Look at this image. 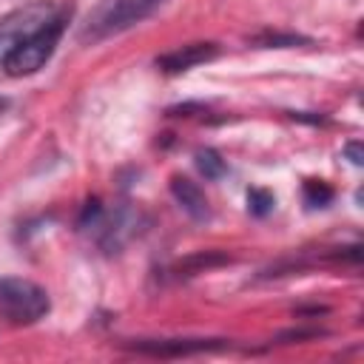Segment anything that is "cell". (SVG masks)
<instances>
[{
    "label": "cell",
    "instance_id": "1",
    "mask_svg": "<svg viewBox=\"0 0 364 364\" xmlns=\"http://www.w3.org/2000/svg\"><path fill=\"white\" fill-rule=\"evenodd\" d=\"M162 3L165 0H100L80 23L77 40L82 46H97L108 37H117L151 17Z\"/></svg>",
    "mask_w": 364,
    "mask_h": 364
},
{
    "label": "cell",
    "instance_id": "2",
    "mask_svg": "<svg viewBox=\"0 0 364 364\" xmlns=\"http://www.w3.org/2000/svg\"><path fill=\"white\" fill-rule=\"evenodd\" d=\"M68 17H71V6H68V9L63 6L46 26H40L31 37H26V40L17 46V48L3 60L0 68H3L9 77H28V74L40 71V68L51 60V54H54L60 37H63V31H65Z\"/></svg>",
    "mask_w": 364,
    "mask_h": 364
},
{
    "label": "cell",
    "instance_id": "3",
    "mask_svg": "<svg viewBox=\"0 0 364 364\" xmlns=\"http://www.w3.org/2000/svg\"><path fill=\"white\" fill-rule=\"evenodd\" d=\"M51 310V299L46 287L31 279L0 276V318L9 324H34L46 318Z\"/></svg>",
    "mask_w": 364,
    "mask_h": 364
},
{
    "label": "cell",
    "instance_id": "4",
    "mask_svg": "<svg viewBox=\"0 0 364 364\" xmlns=\"http://www.w3.org/2000/svg\"><path fill=\"white\" fill-rule=\"evenodd\" d=\"M60 9L63 6L54 0H31L11 9L6 17H0V65L26 37H31L40 26H46Z\"/></svg>",
    "mask_w": 364,
    "mask_h": 364
},
{
    "label": "cell",
    "instance_id": "5",
    "mask_svg": "<svg viewBox=\"0 0 364 364\" xmlns=\"http://www.w3.org/2000/svg\"><path fill=\"white\" fill-rule=\"evenodd\" d=\"M134 353L142 355H159V358H179V355H196V353H216L225 350V338H139L134 344H125Z\"/></svg>",
    "mask_w": 364,
    "mask_h": 364
},
{
    "label": "cell",
    "instance_id": "6",
    "mask_svg": "<svg viewBox=\"0 0 364 364\" xmlns=\"http://www.w3.org/2000/svg\"><path fill=\"white\" fill-rule=\"evenodd\" d=\"M97 230V242L105 253L119 250L131 236H136L139 230V213L134 208H117L114 213H102Z\"/></svg>",
    "mask_w": 364,
    "mask_h": 364
},
{
    "label": "cell",
    "instance_id": "7",
    "mask_svg": "<svg viewBox=\"0 0 364 364\" xmlns=\"http://www.w3.org/2000/svg\"><path fill=\"white\" fill-rule=\"evenodd\" d=\"M216 54H219L216 43H188V46H179L173 51L159 54L156 57V68H162L165 74H182V71H188L193 65L216 60Z\"/></svg>",
    "mask_w": 364,
    "mask_h": 364
},
{
    "label": "cell",
    "instance_id": "8",
    "mask_svg": "<svg viewBox=\"0 0 364 364\" xmlns=\"http://www.w3.org/2000/svg\"><path fill=\"white\" fill-rule=\"evenodd\" d=\"M171 193L176 199V205L193 219V222H208L210 219V205L202 193V188L188 179V176H171Z\"/></svg>",
    "mask_w": 364,
    "mask_h": 364
},
{
    "label": "cell",
    "instance_id": "9",
    "mask_svg": "<svg viewBox=\"0 0 364 364\" xmlns=\"http://www.w3.org/2000/svg\"><path fill=\"white\" fill-rule=\"evenodd\" d=\"M228 262H230V256L222 253V250H199V253L185 256V259L173 267V273H176V276H193V273H205V270L219 267V264H228Z\"/></svg>",
    "mask_w": 364,
    "mask_h": 364
},
{
    "label": "cell",
    "instance_id": "10",
    "mask_svg": "<svg viewBox=\"0 0 364 364\" xmlns=\"http://www.w3.org/2000/svg\"><path fill=\"white\" fill-rule=\"evenodd\" d=\"M250 46L256 48H290V46H310V37L301 34H284V31H259L250 37Z\"/></svg>",
    "mask_w": 364,
    "mask_h": 364
},
{
    "label": "cell",
    "instance_id": "11",
    "mask_svg": "<svg viewBox=\"0 0 364 364\" xmlns=\"http://www.w3.org/2000/svg\"><path fill=\"white\" fill-rule=\"evenodd\" d=\"M193 162H196V168H199V173L205 176V179H222L225 173H228V162L213 151V148H199L196 154H193Z\"/></svg>",
    "mask_w": 364,
    "mask_h": 364
},
{
    "label": "cell",
    "instance_id": "12",
    "mask_svg": "<svg viewBox=\"0 0 364 364\" xmlns=\"http://www.w3.org/2000/svg\"><path fill=\"white\" fill-rule=\"evenodd\" d=\"M301 193H304V205L307 208H324V205H330L333 202V188L327 185V182H321V179H307L304 182V188H301Z\"/></svg>",
    "mask_w": 364,
    "mask_h": 364
},
{
    "label": "cell",
    "instance_id": "13",
    "mask_svg": "<svg viewBox=\"0 0 364 364\" xmlns=\"http://www.w3.org/2000/svg\"><path fill=\"white\" fill-rule=\"evenodd\" d=\"M273 205H276V199H273V193L270 191H262V188H250L247 191V210L253 213V216H267L270 210H273Z\"/></svg>",
    "mask_w": 364,
    "mask_h": 364
},
{
    "label": "cell",
    "instance_id": "14",
    "mask_svg": "<svg viewBox=\"0 0 364 364\" xmlns=\"http://www.w3.org/2000/svg\"><path fill=\"white\" fill-rule=\"evenodd\" d=\"M318 336H324V330H318V327H310V330H284V333H279V341L282 344H287V341H304V338H318Z\"/></svg>",
    "mask_w": 364,
    "mask_h": 364
},
{
    "label": "cell",
    "instance_id": "15",
    "mask_svg": "<svg viewBox=\"0 0 364 364\" xmlns=\"http://www.w3.org/2000/svg\"><path fill=\"white\" fill-rule=\"evenodd\" d=\"M344 156H347L353 165H361V162H364V154H361V142H355V139H353V142H347V145H344Z\"/></svg>",
    "mask_w": 364,
    "mask_h": 364
},
{
    "label": "cell",
    "instance_id": "16",
    "mask_svg": "<svg viewBox=\"0 0 364 364\" xmlns=\"http://www.w3.org/2000/svg\"><path fill=\"white\" fill-rule=\"evenodd\" d=\"M6 108H9V100H6V97H0V117L6 114Z\"/></svg>",
    "mask_w": 364,
    "mask_h": 364
}]
</instances>
